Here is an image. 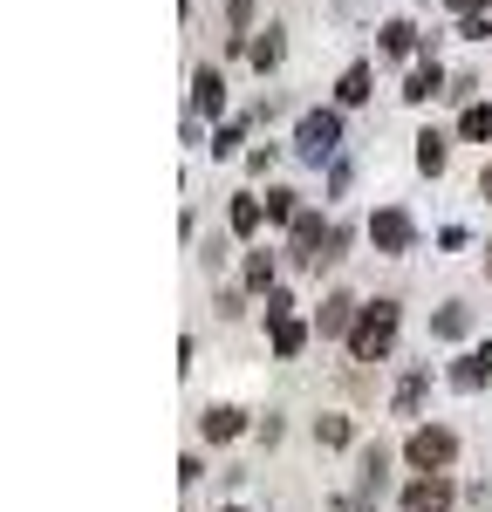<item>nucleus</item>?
I'll list each match as a JSON object with an SVG mask.
<instances>
[{
    "instance_id": "obj_11",
    "label": "nucleus",
    "mask_w": 492,
    "mask_h": 512,
    "mask_svg": "<svg viewBox=\"0 0 492 512\" xmlns=\"http://www.w3.org/2000/svg\"><path fill=\"white\" fill-rule=\"evenodd\" d=\"M308 342H315V321H301V315H274L267 321V349H274V362H294Z\"/></svg>"
},
{
    "instance_id": "obj_18",
    "label": "nucleus",
    "mask_w": 492,
    "mask_h": 512,
    "mask_svg": "<svg viewBox=\"0 0 492 512\" xmlns=\"http://www.w3.org/2000/svg\"><path fill=\"white\" fill-rule=\"evenodd\" d=\"M246 62H253L260 76H267V69H281V62H287V35H281V28H260V35L246 41Z\"/></svg>"
},
{
    "instance_id": "obj_14",
    "label": "nucleus",
    "mask_w": 492,
    "mask_h": 512,
    "mask_svg": "<svg viewBox=\"0 0 492 512\" xmlns=\"http://www.w3.org/2000/svg\"><path fill=\"white\" fill-rule=\"evenodd\" d=\"M240 287H246V294H267V287H281V253L253 246V253L240 260Z\"/></svg>"
},
{
    "instance_id": "obj_13",
    "label": "nucleus",
    "mask_w": 492,
    "mask_h": 512,
    "mask_svg": "<svg viewBox=\"0 0 492 512\" xmlns=\"http://www.w3.org/2000/svg\"><path fill=\"white\" fill-rule=\"evenodd\" d=\"M260 226H267V198H260V192H240L233 205H226V233H233V239H246V246H253V239H260Z\"/></svg>"
},
{
    "instance_id": "obj_34",
    "label": "nucleus",
    "mask_w": 492,
    "mask_h": 512,
    "mask_svg": "<svg viewBox=\"0 0 492 512\" xmlns=\"http://www.w3.org/2000/svg\"><path fill=\"white\" fill-rule=\"evenodd\" d=\"M486 280H492V239H486Z\"/></svg>"
},
{
    "instance_id": "obj_16",
    "label": "nucleus",
    "mask_w": 492,
    "mask_h": 512,
    "mask_svg": "<svg viewBox=\"0 0 492 512\" xmlns=\"http://www.w3.org/2000/svg\"><path fill=\"white\" fill-rule=\"evenodd\" d=\"M369 96H376V69H369V62H349L342 82H335V103H342V110H363Z\"/></svg>"
},
{
    "instance_id": "obj_3",
    "label": "nucleus",
    "mask_w": 492,
    "mask_h": 512,
    "mask_svg": "<svg viewBox=\"0 0 492 512\" xmlns=\"http://www.w3.org/2000/svg\"><path fill=\"white\" fill-rule=\"evenodd\" d=\"M342 151V110H308L294 123V158L301 164H328Z\"/></svg>"
},
{
    "instance_id": "obj_27",
    "label": "nucleus",
    "mask_w": 492,
    "mask_h": 512,
    "mask_svg": "<svg viewBox=\"0 0 492 512\" xmlns=\"http://www.w3.org/2000/svg\"><path fill=\"white\" fill-rule=\"evenodd\" d=\"M445 96H451V103H479V76H451Z\"/></svg>"
},
{
    "instance_id": "obj_5",
    "label": "nucleus",
    "mask_w": 492,
    "mask_h": 512,
    "mask_svg": "<svg viewBox=\"0 0 492 512\" xmlns=\"http://www.w3.org/2000/svg\"><path fill=\"white\" fill-rule=\"evenodd\" d=\"M451 506H458L451 472H410V485L397 492V512H451Z\"/></svg>"
},
{
    "instance_id": "obj_2",
    "label": "nucleus",
    "mask_w": 492,
    "mask_h": 512,
    "mask_svg": "<svg viewBox=\"0 0 492 512\" xmlns=\"http://www.w3.org/2000/svg\"><path fill=\"white\" fill-rule=\"evenodd\" d=\"M404 465L410 472H451L458 465V431L438 424V417H417L404 431Z\"/></svg>"
},
{
    "instance_id": "obj_9",
    "label": "nucleus",
    "mask_w": 492,
    "mask_h": 512,
    "mask_svg": "<svg viewBox=\"0 0 492 512\" xmlns=\"http://www.w3.org/2000/svg\"><path fill=\"white\" fill-rule=\"evenodd\" d=\"M445 383H451V390H465V396L486 390V383H492V342H472L465 355H451V362H445Z\"/></svg>"
},
{
    "instance_id": "obj_31",
    "label": "nucleus",
    "mask_w": 492,
    "mask_h": 512,
    "mask_svg": "<svg viewBox=\"0 0 492 512\" xmlns=\"http://www.w3.org/2000/svg\"><path fill=\"white\" fill-rule=\"evenodd\" d=\"M445 7H451V14H458V21H465V14H486L492 0H445Z\"/></svg>"
},
{
    "instance_id": "obj_29",
    "label": "nucleus",
    "mask_w": 492,
    "mask_h": 512,
    "mask_svg": "<svg viewBox=\"0 0 492 512\" xmlns=\"http://www.w3.org/2000/svg\"><path fill=\"white\" fill-rule=\"evenodd\" d=\"M246 171H253V178H267V171H274V144H260V151H246Z\"/></svg>"
},
{
    "instance_id": "obj_30",
    "label": "nucleus",
    "mask_w": 492,
    "mask_h": 512,
    "mask_svg": "<svg viewBox=\"0 0 492 512\" xmlns=\"http://www.w3.org/2000/svg\"><path fill=\"white\" fill-rule=\"evenodd\" d=\"M240 301H246V287H219V315H226V321L240 315Z\"/></svg>"
},
{
    "instance_id": "obj_10",
    "label": "nucleus",
    "mask_w": 492,
    "mask_h": 512,
    "mask_svg": "<svg viewBox=\"0 0 492 512\" xmlns=\"http://www.w3.org/2000/svg\"><path fill=\"white\" fill-rule=\"evenodd\" d=\"M253 431V410H240V403H205L199 410V437L205 444H233V437Z\"/></svg>"
},
{
    "instance_id": "obj_23",
    "label": "nucleus",
    "mask_w": 492,
    "mask_h": 512,
    "mask_svg": "<svg viewBox=\"0 0 492 512\" xmlns=\"http://www.w3.org/2000/svg\"><path fill=\"white\" fill-rule=\"evenodd\" d=\"M294 212H301V192L274 185V192H267V226H294Z\"/></svg>"
},
{
    "instance_id": "obj_8",
    "label": "nucleus",
    "mask_w": 492,
    "mask_h": 512,
    "mask_svg": "<svg viewBox=\"0 0 492 512\" xmlns=\"http://www.w3.org/2000/svg\"><path fill=\"white\" fill-rule=\"evenodd\" d=\"M322 246H328V219L301 205V212H294V226H287V260H294V267H315V260H322Z\"/></svg>"
},
{
    "instance_id": "obj_17",
    "label": "nucleus",
    "mask_w": 492,
    "mask_h": 512,
    "mask_svg": "<svg viewBox=\"0 0 492 512\" xmlns=\"http://www.w3.org/2000/svg\"><path fill=\"white\" fill-rule=\"evenodd\" d=\"M376 48H383V55H431V41L417 35V28H410L404 14H397V21H383V28H376Z\"/></svg>"
},
{
    "instance_id": "obj_19",
    "label": "nucleus",
    "mask_w": 492,
    "mask_h": 512,
    "mask_svg": "<svg viewBox=\"0 0 492 512\" xmlns=\"http://www.w3.org/2000/svg\"><path fill=\"white\" fill-rule=\"evenodd\" d=\"M431 335H438V342H465V335H472V308H465V301H445V308L431 315Z\"/></svg>"
},
{
    "instance_id": "obj_28",
    "label": "nucleus",
    "mask_w": 492,
    "mask_h": 512,
    "mask_svg": "<svg viewBox=\"0 0 492 512\" xmlns=\"http://www.w3.org/2000/svg\"><path fill=\"white\" fill-rule=\"evenodd\" d=\"M199 478H205V458H199V451H185V458H178V485H199Z\"/></svg>"
},
{
    "instance_id": "obj_1",
    "label": "nucleus",
    "mask_w": 492,
    "mask_h": 512,
    "mask_svg": "<svg viewBox=\"0 0 492 512\" xmlns=\"http://www.w3.org/2000/svg\"><path fill=\"white\" fill-rule=\"evenodd\" d=\"M397 335H404V301L397 294H376V301H363V315H356V328H349V362H390L397 355Z\"/></svg>"
},
{
    "instance_id": "obj_20",
    "label": "nucleus",
    "mask_w": 492,
    "mask_h": 512,
    "mask_svg": "<svg viewBox=\"0 0 492 512\" xmlns=\"http://www.w3.org/2000/svg\"><path fill=\"white\" fill-rule=\"evenodd\" d=\"M349 437H356L349 410H322V417H315V444H322V451H349Z\"/></svg>"
},
{
    "instance_id": "obj_21",
    "label": "nucleus",
    "mask_w": 492,
    "mask_h": 512,
    "mask_svg": "<svg viewBox=\"0 0 492 512\" xmlns=\"http://www.w3.org/2000/svg\"><path fill=\"white\" fill-rule=\"evenodd\" d=\"M445 164H451V137H445V130H424V137H417V171L438 178Z\"/></svg>"
},
{
    "instance_id": "obj_7",
    "label": "nucleus",
    "mask_w": 492,
    "mask_h": 512,
    "mask_svg": "<svg viewBox=\"0 0 492 512\" xmlns=\"http://www.w3.org/2000/svg\"><path fill=\"white\" fill-rule=\"evenodd\" d=\"M431 383H438V369H431V362H410L404 376H397V390H390V417L417 424V417H424V396H431Z\"/></svg>"
},
{
    "instance_id": "obj_15",
    "label": "nucleus",
    "mask_w": 492,
    "mask_h": 512,
    "mask_svg": "<svg viewBox=\"0 0 492 512\" xmlns=\"http://www.w3.org/2000/svg\"><path fill=\"white\" fill-rule=\"evenodd\" d=\"M192 117H226V76L219 69H192Z\"/></svg>"
},
{
    "instance_id": "obj_24",
    "label": "nucleus",
    "mask_w": 492,
    "mask_h": 512,
    "mask_svg": "<svg viewBox=\"0 0 492 512\" xmlns=\"http://www.w3.org/2000/svg\"><path fill=\"white\" fill-rule=\"evenodd\" d=\"M240 144H246V123H219L212 130V158H240Z\"/></svg>"
},
{
    "instance_id": "obj_25",
    "label": "nucleus",
    "mask_w": 492,
    "mask_h": 512,
    "mask_svg": "<svg viewBox=\"0 0 492 512\" xmlns=\"http://www.w3.org/2000/svg\"><path fill=\"white\" fill-rule=\"evenodd\" d=\"M349 260V226H328V246H322V260H315V274L322 267H342Z\"/></svg>"
},
{
    "instance_id": "obj_4",
    "label": "nucleus",
    "mask_w": 492,
    "mask_h": 512,
    "mask_svg": "<svg viewBox=\"0 0 492 512\" xmlns=\"http://www.w3.org/2000/svg\"><path fill=\"white\" fill-rule=\"evenodd\" d=\"M369 246H376L383 260H404L410 246H417V219H410L404 205H376V212H369Z\"/></svg>"
},
{
    "instance_id": "obj_26",
    "label": "nucleus",
    "mask_w": 492,
    "mask_h": 512,
    "mask_svg": "<svg viewBox=\"0 0 492 512\" xmlns=\"http://www.w3.org/2000/svg\"><path fill=\"white\" fill-rule=\"evenodd\" d=\"M226 21H233V35H253V0H233Z\"/></svg>"
},
{
    "instance_id": "obj_22",
    "label": "nucleus",
    "mask_w": 492,
    "mask_h": 512,
    "mask_svg": "<svg viewBox=\"0 0 492 512\" xmlns=\"http://www.w3.org/2000/svg\"><path fill=\"white\" fill-rule=\"evenodd\" d=\"M458 137L465 144H492V103H465L458 110Z\"/></svg>"
},
{
    "instance_id": "obj_33",
    "label": "nucleus",
    "mask_w": 492,
    "mask_h": 512,
    "mask_svg": "<svg viewBox=\"0 0 492 512\" xmlns=\"http://www.w3.org/2000/svg\"><path fill=\"white\" fill-rule=\"evenodd\" d=\"M212 512H246V506H233V499H226V506H212Z\"/></svg>"
},
{
    "instance_id": "obj_6",
    "label": "nucleus",
    "mask_w": 492,
    "mask_h": 512,
    "mask_svg": "<svg viewBox=\"0 0 492 512\" xmlns=\"http://www.w3.org/2000/svg\"><path fill=\"white\" fill-rule=\"evenodd\" d=\"M356 315H363V301H356V294H349V287H328L322 301H315V335H322V342H349V328H356Z\"/></svg>"
},
{
    "instance_id": "obj_12",
    "label": "nucleus",
    "mask_w": 492,
    "mask_h": 512,
    "mask_svg": "<svg viewBox=\"0 0 492 512\" xmlns=\"http://www.w3.org/2000/svg\"><path fill=\"white\" fill-rule=\"evenodd\" d=\"M445 89H451V76L438 69V55H417V69L404 76V103L424 110V103H431V96H445Z\"/></svg>"
},
{
    "instance_id": "obj_32",
    "label": "nucleus",
    "mask_w": 492,
    "mask_h": 512,
    "mask_svg": "<svg viewBox=\"0 0 492 512\" xmlns=\"http://www.w3.org/2000/svg\"><path fill=\"white\" fill-rule=\"evenodd\" d=\"M479 198H486V205H492V164H486V171H479Z\"/></svg>"
}]
</instances>
